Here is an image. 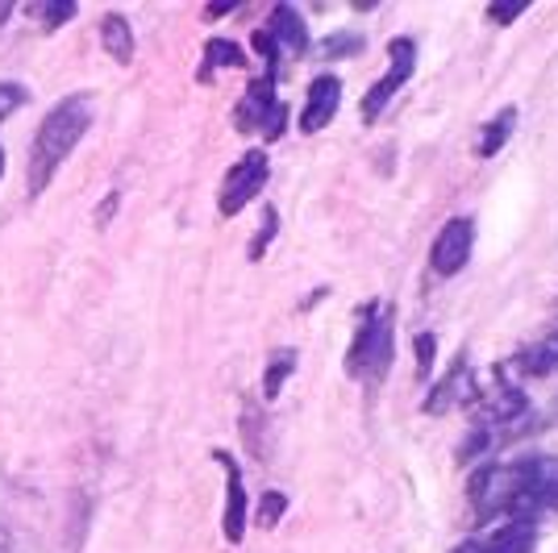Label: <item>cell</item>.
<instances>
[{"label": "cell", "mask_w": 558, "mask_h": 553, "mask_svg": "<svg viewBox=\"0 0 558 553\" xmlns=\"http://www.w3.org/2000/svg\"><path fill=\"white\" fill-rule=\"evenodd\" d=\"M267 175H271V162H267V150H246L242 159L230 167V175H226V184H221V217H238L242 208L255 200L263 184H267Z\"/></svg>", "instance_id": "5b68a950"}, {"label": "cell", "mask_w": 558, "mask_h": 553, "mask_svg": "<svg viewBox=\"0 0 558 553\" xmlns=\"http://www.w3.org/2000/svg\"><path fill=\"white\" fill-rule=\"evenodd\" d=\"M9 13H13V4H0V22H4V17H9Z\"/></svg>", "instance_id": "484cf974"}, {"label": "cell", "mask_w": 558, "mask_h": 553, "mask_svg": "<svg viewBox=\"0 0 558 553\" xmlns=\"http://www.w3.org/2000/svg\"><path fill=\"white\" fill-rule=\"evenodd\" d=\"M100 47L113 54V63H134V34H130V22L121 13H109L100 22Z\"/></svg>", "instance_id": "5bb4252c"}, {"label": "cell", "mask_w": 558, "mask_h": 553, "mask_svg": "<svg viewBox=\"0 0 558 553\" xmlns=\"http://www.w3.org/2000/svg\"><path fill=\"white\" fill-rule=\"evenodd\" d=\"M338 100H342V84L333 75H317L308 84V100H304V113H301V130L304 134H317L326 130L333 113H338Z\"/></svg>", "instance_id": "30bf717a"}, {"label": "cell", "mask_w": 558, "mask_h": 553, "mask_svg": "<svg viewBox=\"0 0 558 553\" xmlns=\"http://www.w3.org/2000/svg\"><path fill=\"white\" fill-rule=\"evenodd\" d=\"M246 63V54H242V47H233L230 38H213L209 47H205V79H209L213 67H242Z\"/></svg>", "instance_id": "ac0fdd59"}, {"label": "cell", "mask_w": 558, "mask_h": 553, "mask_svg": "<svg viewBox=\"0 0 558 553\" xmlns=\"http://www.w3.org/2000/svg\"><path fill=\"white\" fill-rule=\"evenodd\" d=\"M25 100H29V93H25L22 84H9V79H4V84H0V125L17 113V109H22Z\"/></svg>", "instance_id": "44dd1931"}, {"label": "cell", "mask_w": 558, "mask_h": 553, "mask_svg": "<svg viewBox=\"0 0 558 553\" xmlns=\"http://www.w3.org/2000/svg\"><path fill=\"white\" fill-rule=\"evenodd\" d=\"M0 175H4V150H0Z\"/></svg>", "instance_id": "4316f807"}, {"label": "cell", "mask_w": 558, "mask_h": 553, "mask_svg": "<svg viewBox=\"0 0 558 553\" xmlns=\"http://www.w3.org/2000/svg\"><path fill=\"white\" fill-rule=\"evenodd\" d=\"M276 225H279V212H276V208H267V212H263V225H258L255 246H251V258H263V250H267V242L276 237Z\"/></svg>", "instance_id": "7402d4cb"}, {"label": "cell", "mask_w": 558, "mask_h": 553, "mask_svg": "<svg viewBox=\"0 0 558 553\" xmlns=\"http://www.w3.org/2000/svg\"><path fill=\"white\" fill-rule=\"evenodd\" d=\"M534 541H537L534 520H505L500 529L466 541L459 553H534Z\"/></svg>", "instance_id": "ba28073f"}, {"label": "cell", "mask_w": 558, "mask_h": 553, "mask_svg": "<svg viewBox=\"0 0 558 553\" xmlns=\"http://www.w3.org/2000/svg\"><path fill=\"white\" fill-rule=\"evenodd\" d=\"M363 47V38H329L326 50L329 54H347V50H359Z\"/></svg>", "instance_id": "d4e9b609"}, {"label": "cell", "mask_w": 558, "mask_h": 553, "mask_svg": "<svg viewBox=\"0 0 558 553\" xmlns=\"http://www.w3.org/2000/svg\"><path fill=\"white\" fill-rule=\"evenodd\" d=\"M388 367H392V308L388 304H367L359 312L347 370L354 379H388Z\"/></svg>", "instance_id": "7a4b0ae2"}, {"label": "cell", "mask_w": 558, "mask_h": 553, "mask_svg": "<svg viewBox=\"0 0 558 553\" xmlns=\"http://www.w3.org/2000/svg\"><path fill=\"white\" fill-rule=\"evenodd\" d=\"M434 333H417V379H429V370H434Z\"/></svg>", "instance_id": "603a6c76"}, {"label": "cell", "mask_w": 558, "mask_h": 553, "mask_svg": "<svg viewBox=\"0 0 558 553\" xmlns=\"http://www.w3.org/2000/svg\"><path fill=\"white\" fill-rule=\"evenodd\" d=\"M475 400H484V408H488L492 420H512V416L525 413V395H521V388H512L509 379H505V370L492 379V392L475 395Z\"/></svg>", "instance_id": "4fadbf2b"}, {"label": "cell", "mask_w": 558, "mask_h": 553, "mask_svg": "<svg viewBox=\"0 0 558 553\" xmlns=\"http://www.w3.org/2000/svg\"><path fill=\"white\" fill-rule=\"evenodd\" d=\"M475 383H471V370H466V358H459L454 367H450V379H446L442 388H434V395H429V404H425V413L438 416L446 413V408H454L459 400H475Z\"/></svg>", "instance_id": "7c38bea8"}, {"label": "cell", "mask_w": 558, "mask_h": 553, "mask_svg": "<svg viewBox=\"0 0 558 553\" xmlns=\"http://www.w3.org/2000/svg\"><path fill=\"white\" fill-rule=\"evenodd\" d=\"M213 458L226 466V520H221V529H226V541L238 545L246 537V487H242V470L233 466L226 450H217Z\"/></svg>", "instance_id": "9c48e42d"}, {"label": "cell", "mask_w": 558, "mask_h": 553, "mask_svg": "<svg viewBox=\"0 0 558 553\" xmlns=\"http://www.w3.org/2000/svg\"><path fill=\"white\" fill-rule=\"evenodd\" d=\"M517 367L525 374H555L558 370V333H546L537 337L534 346H525L517 354Z\"/></svg>", "instance_id": "9a60e30c"}, {"label": "cell", "mask_w": 558, "mask_h": 553, "mask_svg": "<svg viewBox=\"0 0 558 553\" xmlns=\"http://www.w3.org/2000/svg\"><path fill=\"white\" fill-rule=\"evenodd\" d=\"M34 13L43 17V25H47V29H59L63 22H71V17H75V4H71V0H50V4H34Z\"/></svg>", "instance_id": "d6986e66"}, {"label": "cell", "mask_w": 558, "mask_h": 553, "mask_svg": "<svg viewBox=\"0 0 558 553\" xmlns=\"http://www.w3.org/2000/svg\"><path fill=\"white\" fill-rule=\"evenodd\" d=\"M283 512H288V495H283V491H267V495H263V504H258V525H263V529H271Z\"/></svg>", "instance_id": "ffe728a7"}, {"label": "cell", "mask_w": 558, "mask_h": 553, "mask_svg": "<svg viewBox=\"0 0 558 553\" xmlns=\"http://www.w3.org/2000/svg\"><path fill=\"white\" fill-rule=\"evenodd\" d=\"M413 67H417V42L413 38H392L388 42V71H384V79L363 100V121H375L388 109V100L413 79Z\"/></svg>", "instance_id": "8992f818"}, {"label": "cell", "mask_w": 558, "mask_h": 553, "mask_svg": "<svg viewBox=\"0 0 558 553\" xmlns=\"http://www.w3.org/2000/svg\"><path fill=\"white\" fill-rule=\"evenodd\" d=\"M542 507H558V458L512 462V512L509 520H530Z\"/></svg>", "instance_id": "3957f363"}, {"label": "cell", "mask_w": 558, "mask_h": 553, "mask_svg": "<svg viewBox=\"0 0 558 553\" xmlns=\"http://www.w3.org/2000/svg\"><path fill=\"white\" fill-rule=\"evenodd\" d=\"M292 370H296V349H276V354H271V362H267L263 395H267V400H279V392H283V383L292 379Z\"/></svg>", "instance_id": "e0dca14e"}, {"label": "cell", "mask_w": 558, "mask_h": 553, "mask_svg": "<svg viewBox=\"0 0 558 553\" xmlns=\"http://www.w3.org/2000/svg\"><path fill=\"white\" fill-rule=\"evenodd\" d=\"M88 125H93V96L75 93L68 100H59L47 116H43V125H38V134H34V146H29V175H25V187H29V196H43L54 180V171L68 162V155L80 146V138L88 134Z\"/></svg>", "instance_id": "6da1fadb"}, {"label": "cell", "mask_w": 558, "mask_h": 553, "mask_svg": "<svg viewBox=\"0 0 558 553\" xmlns=\"http://www.w3.org/2000/svg\"><path fill=\"white\" fill-rule=\"evenodd\" d=\"M521 13H525V4H492V22H512Z\"/></svg>", "instance_id": "cb8c5ba5"}, {"label": "cell", "mask_w": 558, "mask_h": 553, "mask_svg": "<svg viewBox=\"0 0 558 553\" xmlns=\"http://www.w3.org/2000/svg\"><path fill=\"white\" fill-rule=\"evenodd\" d=\"M267 38L276 42V50H292V54H304L308 47V29H304L301 13L292 4H276L271 9V22H267Z\"/></svg>", "instance_id": "8fae6325"}, {"label": "cell", "mask_w": 558, "mask_h": 553, "mask_svg": "<svg viewBox=\"0 0 558 553\" xmlns=\"http://www.w3.org/2000/svg\"><path fill=\"white\" fill-rule=\"evenodd\" d=\"M233 121H238V130H255V134H263L267 142H276L279 134H283L288 109H283V100L276 96V71H267L263 79H255V84L246 88Z\"/></svg>", "instance_id": "277c9868"}, {"label": "cell", "mask_w": 558, "mask_h": 553, "mask_svg": "<svg viewBox=\"0 0 558 553\" xmlns=\"http://www.w3.org/2000/svg\"><path fill=\"white\" fill-rule=\"evenodd\" d=\"M471 246H475V225L466 221V217H454V221H446L442 233H438V242H434V254H429V267H434V275H459L466 267V258H471Z\"/></svg>", "instance_id": "52a82bcc"}, {"label": "cell", "mask_w": 558, "mask_h": 553, "mask_svg": "<svg viewBox=\"0 0 558 553\" xmlns=\"http://www.w3.org/2000/svg\"><path fill=\"white\" fill-rule=\"evenodd\" d=\"M512 125H517V109H500V113L492 116L488 125H484V134H480V159H492L512 138Z\"/></svg>", "instance_id": "2e32d148"}]
</instances>
